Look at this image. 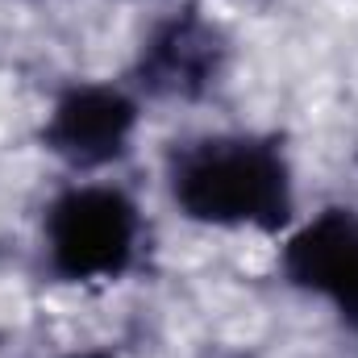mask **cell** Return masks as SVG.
I'll list each match as a JSON object with an SVG mask.
<instances>
[{"label":"cell","mask_w":358,"mask_h":358,"mask_svg":"<svg viewBox=\"0 0 358 358\" xmlns=\"http://www.w3.org/2000/svg\"><path fill=\"white\" fill-rule=\"evenodd\" d=\"M163 187L179 217L229 234H287L300 217L296 167L275 134L213 129L167 146Z\"/></svg>","instance_id":"cell-1"},{"label":"cell","mask_w":358,"mask_h":358,"mask_svg":"<svg viewBox=\"0 0 358 358\" xmlns=\"http://www.w3.org/2000/svg\"><path fill=\"white\" fill-rule=\"evenodd\" d=\"M142 208L121 183L76 179L42 208V267L71 287L125 279L142 259Z\"/></svg>","instance_id":"cell-2"},{"label":"cell","mask_w":358,"mask_h":358,"mask_svg":"<svg viewBox=\"0 0 358 358\" xmlns=\"http://www.w3.org/2000/svg\"><path fill=\"white\" fill-rule=\"evenodd\" d=\"M142 96L113 80H76L42 117V146L76 176L117 167L138 138Z\"/></svg>","instance_id":"cell-3"},{"label":"cell","mask_w":358,"mask_h":358,"mask_svg":"<svg viewBox=\"0 0 358 358\" xmlns=\"http://www.w3.org/2000/svg\"><path fill=\"white\" fill-rule=\"evenodd\" d=\"M225 67L229 34L196 4H183L159 17L142 38L134 59V92L155 100H200L221 84Z\"/></svg>","instance_id":"cell-4"},{"label":"cell","mask_w":358,"mask_h":358,"mask_svg":"<svg viewBox=\"0 0 358 358\" xmlns=\"http://www.w3.org/2000/svg\"><path fill=\"white\" fill-rule=\"evenodd\" d=\"M279 275L358 334V208L334 204L296 221L279 246Z\"/></svg>","instance_id":"cell-5"},{"label":"cell","mask_w":358,"mask_h":358,"mask_svg":"<svg viewBox=\"0 0 358 358\" xmlns=\"http://www.w3.org/2000/svg\"><path fill=\"white\" fill-rule=\"evenodd\" d=\"M55 358H117L113 350H67V355H55Z\"/></svg>","instance_id":"cell-6"}]
</instances>
